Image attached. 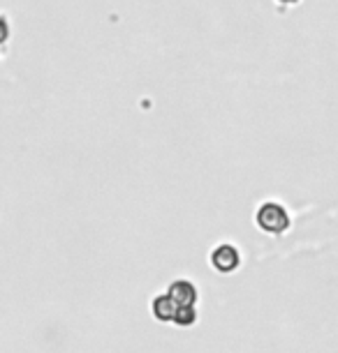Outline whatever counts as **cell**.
Masks as SVG:
<instances>
[{"mask_svg": "<svg viewBox=\"0 0 338 353\" xmlns=\"http://www.w3.org/2000/svg\"><path fill=\"white\" fill-rule=\"evenodd\" d=\"M255 224L260 226V231L271 233V236H281L290 229V215L285 210V205L276 201L262 203L255 212Z\"/></svg>", "mask_w": 338, "mask_h": 353, "instance_id": "1", "label": "cell"}, {"mask_svg": "<svg viewBox=\"0 0 338 353\" xmlns=\"http://www.w3.org/2000/svg\"><path fill=\"white\" fill-rule=\"evenodd\" d=\"M209 263L211 268L220 275H232L241 268V252L234 243H218L209 254Z\"/></svg>", "mask_w": 338, "mask_h": 353, "instance_id": "2", "label": "cell"}, {"mask_svg": "<svg viewBox=\"0 0 338 353\" xmlns=\"http://www.w3.org/2000/svg\"><path fill=\"white\" fill-rule=\"evenodd\" d=\"M167 293L174 298L178 307H197V303H200V289H197V284L192 279L185 277L174 279L167 286Z\"/></svg>", "mask_w": 338, "mask_h": 353, "instance_id": "3", "label": "cell"}, {"mask_svg": "<svg viewBox=\"0 0 338 353\" xmlns=\"http://www.w3.org/2000/svg\"><path fill=\"white\" fill-rule=\"evenodd\" d=\"M178 310H181V307H178L176 301L169 296L167 291L158 293L153 301H151V314H153L156 321H160V323H174Z\"/></svg>", "mask_w": 338, "mask_h": 353, "instance_id": "4", "label": "cell"}, {"mask_svg": "<svg viewBox=\"0 0 338 353\" xmlns=\"http://www.w3.org/2000/svg\"><path fill=\"white\" fill-rule=\"evenodd\" d=\"M197 319H200V312H197V307H181L176 314V321L174 325H178V328H190V325L197 323Z\"/></svg>", "mask_w": 338, "mask_h": 353, "instance_id": "5", "label": "cell"}, {"mask_svg": "<svg viewBox=\"0 0 338 353\" xmlns=\"http://www.w3.org/2000/svg\"><path fill=\"white\" fill-rule=\"evenodd\" d=\"M12 35V28H10V21L5 17H0V46H3L5 42L10 39Z\"/></svg>", "mask_w": 338, "mask_h": 353, "instance_id": "6", "label": "cell"}, {"mask_svg": "<svg viewBox=\"0 0 338 353\" xmlns=\"http://www.w3.org/2000/svg\"><path fill=\"white\" fill-rule=\"evenodd\" d=\"M278 3H283V5H294V3H299V0H278Z\"/></svg>", "mask_w": 338, "mask_h": 353, "instance_id": "7", "label": "cell"}]
</instances>
